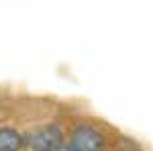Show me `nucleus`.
<instances>
[{
	"label": "nucleus",
	"instance_id": "obj_1",
	"mask_svg": "<svg viewBox=\"0 0 153 151\" xmlns=\"http://www.w3.org/2000/svg\"><path fill=\"white\" fill-rule=\"evenodd\" d=\"M63 145V129L57 123H45L25 133V147L31 151H57Z\"/></svg>",
	"mask_w": 153,
	"mask_h": 151
},
{
	"label": "nucleus",
	"instance_id": "obj_2",
	"mask_svg": "<svg viewBox=\"0 0 153 151\" xmlns=\"http://www.w3.org/2000/svg\"><path fill=\"white\" fill-rule=\"evenodd\" d=\"M70 143L80 151H106V137L92 123H78L70 131Z\"/></svg>",
	"mask_w": 153,
	"mask_h": 151
},
{
	"label": "nucleus",
	"instance_id": "obj_3",
	"mask_svg": "<svg viewBox=\"0 0 153 151\" xmlns=\"http://www.w3.org/2000/svg\"><path fill=\"white\" fill-rule=\"evenodd\" d=\"M25 133L16 127L0 125V151H25Z\"/></svg>",
	"mask_w": 153,
	"mask_h": 151
},
{
	"label": "nucleus",
	"instance_id": "obj_4",
	"mask_svg": "<svg viewBox=\"0 0 153 151\" xmlns=\"http://www.w3.org/2000/svg\"><path fill=\"white\" fill-rule=\"evenodd\" d=\"M57 151H80V149H78L76 145H71L70 141H68V143H63V145H61V147H59Z\"/></svg>",
	"mask_w": 153,
	"mask_h": 151
}]
</instances>
